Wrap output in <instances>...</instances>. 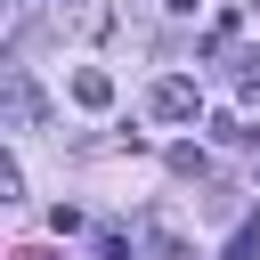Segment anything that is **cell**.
<instances>
[{
	"label": "cell",
	"mask_w": 260,
	"mask_h": 260,
	"mask_svg": "<svg viewBox=\"0 0 260 260\" xmlns=\"http://www.w3.org/2000/svg\"><path fill=\"white\" fill-rule=\"evenodd\" d=\"M0 89H8V130H41V89H32V73H24V65H8V73H0Z\"/></svg>",
	"instance_id": "6da1fadb"
},
{
	"label": "cell",
	"mask_w": 260,
	"mask_h": 260,
	"mask_svg": "<svg viewBox=\"0 0 260 260\" xmlns=\"http://www.w3.org/2000/svg\"><path fill=\"white\" fill-rule=\"evenodd\" d=\"M195 106H203V89H195L187 73H171V81H154V122H195Z\"/></svg>",
	"instance_id": "7a4b0ae2"
},
{
	"label": "cell",
	"mask_w": 260,
	"mask_h": 260,
	"mask_svg": "<svg viewBox=\"0 0 260 260\" xmlns=\"http://www.w3.org/2000/svg\"><path fill=\"white\" fill-rule=\"evenodd\" d=\"M73 98H81L89 114H106V106H114V81H106L98 65H81V73H73Z\"/></svg>",
	"instance_id": "3957f363"
},
{
	"label": "cell",
	"mask_w": 260,
	"mask_h": 260,
	"mask_svg": "<svg viewBox=\"0 0 260 260\" xmlns=\"http://www.w3.org/2000/svg\"><path fill=\"white\" fill-rule=\"evenodd\" d=\"M219 260H260V211H252V219L228 236V252H219Z\"/></svg>",
	"instance_id": "277c9868"
},
{
	"label": "cell",
	"mask_w": 260,
	"mask_h": 260,
	"mask_svg": "<svg viewBox=\"0 0 260 260\" xmlns=\"http://www.w3.org/2000/svg\"><path fill=\"white\" fill-rule=\"evenodd\" d=\"M171 171H179V179H211V162H203V146H171Z\"/></svg>",
	"instance_id": "5b68a950"
},
{
	"label": "cell",
	"mask_w": 260,
	"mask_h": 260,
	"mask_svg": "<svg viewBox=\"0 0 260 260\" xmlns=\"http://www.w3.org/2000/svg\"><path fill=\"white\" fill-rule=\"evenodd\" d=\"M98 260H130V244L122 236H98Z\"/></svg>",
	"instance_id": "8992f818"
},
{
	"label": "cell",
	"mask_w": 260,
	"mask_h": 260,
	"mask_svg": "<svg viewBox=\"0 0 260 260\" xmlns=\"http://www.w3.org/2000/svg\"><path fill=\"white\" fill-rule=\"evenodd\" d=\"M16 260H65V252H49V244H24V252H16Z\"/></svg>",
	"instance_id": "52a82bcc"
},
{
	"label": "cell",
	"mask_w": 260,
	"mask_h": 260,
	"mask_svg": "<svg viewBox=\"0 0 260 260\" xmlns=\"http://www.w3.org/2000/svg\"><path fill=\"white\" fill-rule=\"evenodd\" d=\"M162 8H171V16H195V0H162Z\"/></svg>",
	"instance_id": "ba28073f"
}]
</instances>
